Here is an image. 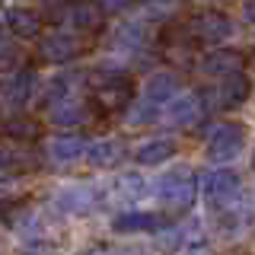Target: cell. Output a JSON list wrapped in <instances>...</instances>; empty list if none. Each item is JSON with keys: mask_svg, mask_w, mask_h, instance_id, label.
Returning <instances> with one entry per match:
<instances>
[{"mask_svg": "<svg viewBox=\"0 0 255 255\" xmlns=\"http://www.w3.org/2000/svg\"><path fill=\"white\" fill-rule=\"evenodd\" d=\"M3 26L16 38H38L42 35V16L29 6H10L3 13Z\"/></svg>", "mask_w": 255, "mask_h": 255, "instance_id": "11", "label": "cell"}, {"mask_svg": "<svg viewBox=\"0 0 255 255\" xmlns=\"http://www.w3.org/2000/svg\"><path fill=\"white\" fill-rule=\"evenodd\" d=\"M67 19L77 29V35H96V32H102V26H106V13L99 10L96 0H74L67 6Z\"/></svg>", "mask_w": 255, "mask_h": 255, "instance_id": "10", "label": "cell"}, {"mask_svg": "<svg viewBox=\"0 0 255 255\" xmlns=\"http://www.w3.org/2000/svg\"><path fill=\"white\" fill-rule=\"evenodd\" d=\"M0 131H3L10 140L29 143V140L42 137V122H38V118H29V115H13V118H6V122L0 125Z\"/></svg>", "mask_w": 255, "mask_h": 255, "instance_id": "18", "label": "cell"}, {"mask_svg": "<svg viewBox=\"0 0 255 255\" xmlns=\"http://www.w3.org/2000/svg\"><path fill=\"white\" fill-rule=\"evenodd\" d=\"M106 255H131V252H106Z\"/></svg>", "mask_w": 255, "mask_h": 255, "instance_id": "29", "label": "cell"}, {"mask_svg": "<svg viewBox=\"0 0 255 255\" xmlns=\"http://www.w3.org/2000/svg\"><path fill=\"white\" fill-rule=\"evenodd\" d=\"M3 211H6V204H3V201H0V217H3Z\"/></svg>", "mask_w": 255, "mask_h": 255, "instance_id": "30", "label": "cell"}, {"mask_svg": "<svg viewBox=\"0 0 255 255\" xmlns=\"http://www.w3.org/2000/svg\"><path fill=\"white\" fill-rule=\"evenodd\" d=\"M188 35L195 42H223L233 35V19L223 10H201L188 19Z\"/></svg>", "mask_w": 255, "mask_h": 255, "instance_id": "6", "label": "cell"}, {"mask_svg": "<svg viewBox=\"0 0 255 255\" xmlns=\"http://www.w3.org/2000/svg\"><path fill=\"white\" fill-rule=\"evenodd\" d=\"M112 195L122 201V198H128V201H134V198H140L143 195V182H140V175H122V179L112 185Z\"/></svg>", "mask_w": 255, "mask_h": 255, "instance_id": "21", "label": "cell"}, {"mask_svg": "<svg viewBox=\"0 0 255 255\" xmlns=\"http://www.w3.org/2000/svg\"><path fill=\"white\" fill-rule=\"evenodd\" d=\"M201 70L207 77H236V74H246V54L236 51V48H214L201 58Z\"/></svg>", "mask_w": 255, "mask_h": 255, "instance_id": "9", "label": "cell"}, {"mask_svg": "<svg viewBox=\"0 0 255 255\" xmlns=\"http://www.w3.org/2000/svg\"><path fill=\"white\" fill-rule=\"evenodd\" d=\"M86 118H90V102L83 99V96H70V99L58 102V106H51V122L54 125H64V128H74V125H83Z\"/></svg>", "mask_w": 255, "mask_h": 255, "instance_id": "16", "label": "cell"}, {"mask_svg": "<svg viewBox=\"0 0 255 255\" xmlns=\"http://www.w3.org/2000/svg\"><path fill=\"white\" fill-rule=\"evenodd\" d=\"M93 201H96V191L90 185H74L58 195V207L67 214H86L93 207Z\"/></svg>", "mask_w": 255, "mask_h": 255, "instance_id": "20", "label": "cell"}, {"mask_svg": "<svg viewBox=\"0 0 255 255\" xmlns=\"http://www.w3.org/2000/svg\"><path fill=\"white\" fill-rule=\"evenodd\" d=\"M243 16H246V22L255 26V0H246V3H243Z\"/></svg>", "mask_w": 255, "mask_h": 255, "instance_id": "26", "label": "cell"}, {"mask_svg": "<svg viewBox=\"0 0 255 255\" xmlns=\"http://www.w3.org/2000/svg\"><path fill=\"white\" fill-rule=\"evenodd\" d=\"M249 99V77L236 74V77H223L217 83H211L207 90H201V106L204 112H227L236 109Z\"/></svg>", "mask_w": 255, "mask_h": 255, "instance_id": "3", "label": "cell"}, {"mask_svg": "<svg viewBox=\"0 0 255 255\" xmlns=\"http://www.w3.org/2000/svg\"><path fill=\"white\" fill-rule=\"evenodd\" d=\"M16 169V159H13V153H6L3 147H0V175L3 172H13Z\"/></svg>", "mask_w": 255, "mask_h": 255, "instance_id": "25", "label": "cell"}, {"mask_svg": "<svg viewBox=\"0 0 255 255\" xmlns=\"http://www.w3.org/2000/svg\"><path fill=\"white\" fill-rule=\"evenodd\" d=\"M42 3H45V10L51 13V16H58V13H67L70 0H42Z\"/></svg>", "mask_w": 255, "mask_h": 255, "instance_id": "24", "label": "cell"}, {"mask_svg": "<svg viewBox=\"0 0 255 255\" xmlns=\"http://www.w3.org/2000/svg\"><path fill=\"white\" fill-rule=\"evenodd\" d=\"M143 3H153V6H169V3H179V0H143Z\"/></svg>", "mask_w": 255, "mask_h": 255, "instance_id": "27", "label": "cell"}, {"mask_svg": "<svg viewBox=\"0 0 255 255\" xmlns=\"http://www.w3.org/2000/svg\"><path fill=\"white\" fill-rule=\"evenodd\" d=\"M175 156V143L169 137H156V140H147L137 147V153H134V159H137L140 166H159L166 163V159Z\"/></svg>", "mask_w": 255, "mask_h": 255, "instance_id": "19", "label": "cell"}, {"mask_svg": "<svg viewBox=\"0 0 255 255\" xmlns=\"http://www.w3.org/2000/svg\"><path fill=\"white\" fill-rule=\"evenodd\" d=\"M3 48H6V42H3V32H0V51H3Z\"/></svg>", "mask_w": 255, "mask_h": 255, "instance_id": "28", "label": "cell"}, {"mask_svg": "<svg viewBox=\"0 0 255 255\" xmlns=\"http://www.w3.org/2000/svg\"><path fill=\"white\" fill-rule=\"evenodd\" d=\"M83 153H86V140L80 137V134H58V137L48 143V156L61 166L83 159Z\"/></svg>", "mask_w": 255, "mask_h": 255, "instance_id": "17", "label": "cell"}, {"mask_svg": "<svg viewBox=\"0 0 255 255\" xmlns=\"http://www.w3.org/2000/svg\"><path fill=\"white\" fill-rule=\"evenodd\" d=\"M198 198V179L195 172L185 169V166H175L172 172L159 175L156 182V201L166 207V211H188Z\"/></svg>", "mask_w": 255, "mask_h": 255, "instance_id": "1", "label": "cell"}, {"mask_svg": "<svg viewBox=\"0 0 255 255\" xmlns=\"http://www.w3.org/2000/svg\"><path fill=\"white\" fill-rule=\"evenodd\" d=\"M204 118V106H201V96H179V99L169 106L166 112V122L175 128H191L195 122Z\"/></svg>", "mask_w": 255, "mask_h": 255, "instance_id": "15", "label": "cell"}, {"mask_svg": "<svg viewBox=\"0 0 255 255\" xmlns=\"http://www.w3.org/2000/svg\"><path fill=\"white\" fill-rule=\"evenodd\" d=\"M246 147V125L243 122H223L217 128H211L207 134V159L214 163H227L236 159Z\"/></svg>", "mask_w": 255, "mask_h": 255, "instance_id": "5", "label": "cell"}, {"mask_svg": "<svg viewBox=\"0 0 255 255\" xmlns=\"http://www.w3.org/2000/svg\"><path fill=\"white\" fill-rule=\"evenodd\" d=\"M169 217L166 214H153V211H122L112 220L115 233H137V230H163Z\"/></svg>", "mask_w": 255, "mask_h": 255, "instance_id": "12", "label": "cell"}, {"mask_svg": "<svg viewBox=\"0 0 255 255\" xmlns=\"http://www.w3.org/2000/svg\"><path fill=\"white\" fill-rule=\"evenodd\" d=\"M175 93H179V74H172V70H156V74L147 77V86H143V99L147 102L163 106V102H172Z\"/></svg>", "mask_w": 255, "mask_h": 255, "instance_id": "13", "label": "cell"}, {"mask_svg": "<svg viewBox=\"0 0 255 255\" xmlns=\"http://www.w3.org/2000/svg\"><path fill=\"white\" fill-rule=\"evenodd\" d=\"M252 169H255V150H252Z\"/></svg>", "mask_w": 255, "mask_h": 255, "instance_id": "31", "label": "cell"}, {"mask_svg": "<svg viewBox=\"0 0 255 255\" xmlns=\"http://www.w3.org/2000/svg\"><path fill=\"white\" fill-rule=\"evenodd\" d=\"M156 115H159L156 106L143 99V102H137L134 109H128V125H150V122H156Z\"/></svg>", "mask_w": 255, "mask_h": 255, "instance_id": "22", "label": "cell"}, {"mask_svg": "<svg viewBox=\"0 0 255 255\" xmlns=\"http://www.w3.org/2000/svg\"><path fill=\"white\" fill-rule=\"evenodd\" d=\"M32 90H35V74L29 67H13L0 80V102L10 109H19V106H26Z\"/></svg>", "mask_w": 255, "mask_h": 255, "instance_id": "8", "label": "cell"}, {"mask_svg": "<svg viewBox=\"0 0 255 255\" xmlns=\"http://www.w3.org/2000/svg\"><path fill=\"white\" fill-rule=\"evenodd\" d=\"M86 156H90V163L96 169H115V166L125 159V143L112 140V137L93 140V143H86Z\"/></svg>", "mask_w": 255, "mask_h": 255, "instance_id": "14", "label": "cell"}, {"mask_svg": "<svg viewBox=\"0 0 255 255\" xmlns=\"http://www.w3.org/2000/svg\"><path fill=\"white\" fill-rule=\"evenodd\" d=\"M131 99H134V83L125 74L112 70V74H102L93 83V102L102 112H125L131 109Z\"/></svg>", "mask_w": 255, "mask_h": 255, "instance_id": "4", "label": "cell"}, {"mask_svg": "<svg viewBox=\"0 0 255 255\" xmlns=\"http://www.w3.org/2000/svg\"><path fill=\"white\" fill-rule=\"evenodd\" d=\"M83 51H86V42L77 32H51V35H45L42 45H38V54H42L48 64H70Z\"/></svg>", "mask_w": 255, "mask_h": 255, "instance_id": "7", "label": "cell"}, {"mask_svg": "<svg viewBox=\"0 0 255 255\" xmlns=\"http://www.w3.org/2000/svg\"><path fill=\"white\" fill-rule=\"evenodd\" d=\"M204 204L217 214H227L239 204V195H243V185H239V175L233 169H214L211 175H204L201 185Z\"/></svg>", "mask_w": 255, "mask_h": 255, "instance_id": "2", "label": "cell"}, {"mask_svg": "<svg viewBox=\"0 0 255 255\" xmlns=\"http://www.w3.org/2000/svg\"><path fill=\"white\" fill-rule=\"evenodd\" d=\"M102 13H128L134 6V0H96Z\"/></svg>", "mask_w": 255, "mask_h": 255, "instance_id": "23", "label": "cell"}]
</instances>
